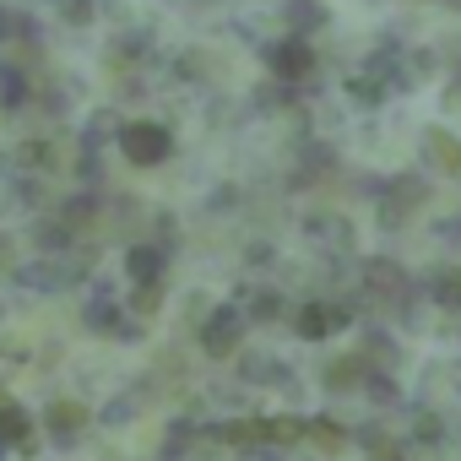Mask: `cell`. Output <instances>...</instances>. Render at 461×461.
Wrapping results in <instances>:
<instances>
[{
    "mask_svg": "<svg viewBox=\"0 0 461 461\" xmlns=\"http://www.w3.org/2000/svg\"><path fill=\"white\" fill-rule=\"evenodd\" d=\"M423 163H429L434 174H461V141H456L450 131H429V136H423Z\"/></svg>",
    "mask_w": 461,
    "mask_h": 461,
    "instance_id": "52a82bcc",
    "label": "cell"
},
{
    "mask_svg": "<svg viewBox=\"0 0 461 461\" xmlns=\"http://www.w3.org/2000/svg\"><path fill=\"white\" fill-rule=\"evenodd\" d=\"M261 55H267V66H272V77H283V82H299V77H310V71H315V50L304 44V33L277 39V44H267Z\"/></svg>",
    "mask_w": 461,
    "mask_h": 461,
    "instance_id": "277c9868",
    "label": "cell"
},
{
    "mask_svg": "<svg viewBox=\"0 0 461 461\" xmlns=\"http://www.w3.org/2000/svg\"><path fill=\"white\" fill-rule=\"evenodd\" d=\"M423 299H429V304H439V310H461V272H456V267H439V272H429V283H423Z\"/></svg>",
    "mask_w": 461,
    "mask_h": 461,
    "instance_id": "ba28073f",
    "label": "cell"
},
{
    "mask_svg": "<svg viewBox=\"0 0 461 461\" xmlns=\"http://www.w3.org/2000/svg\"><path fill=\"white\" fill-rule=\"evenodd\" d=\"M364 277H369V288H375L380 299H402V294H407V272L391 267V261H369Z\"/></svg>",
    "mask_w": 461,
    "mask_h": 461,
    "instance_id": "9c48e42d",
    "label": "cell"
},
{
    "mask_svg": "<svg viewBox=\"0 0 461 461\" xmlns=\"http://www.w3.org/2000/svg\"><path fill=\"white\" fill-rule=\"evenodd\" d=\"M168 267V245H131L125 250V277L131 283H163Z\"/></svg>",
    "mask_w": 461,
    "mask_h": 461,
    "instance_id": "8992f818",
    "label": "cell"
},
{
    "mask_svg": "<svg viewBox=\"0 0 461 461\" xmlns=\"http://www.w3.org/2000/svg\"><path fill=\"white\" fill-rule=\"evenodd\" d=\"M60 12H66L71 23H93V0H60Z\"/></svg>",
    "mask_w": 461,
    "mask_h": 461,
    "instance_id": "5bb4252c",
    "label": "cell"
},
{
    "mask_svg": "<svg viewBox=\"0 0 461 461\" xmlns=\"http://www.w3.org/2000/svg\"><path fill=\"white\" fill-rule=\"evenodd\" d=\"M163 304V283H136V294H131V310L136 315H152Z\"/></svg>",
    "mask_w": 461,
    "mask_h": 461,
    "instance_id": "4fadbf2b",
    "label": "cell"
},
{
    "mask_svg": "<svg viewBox=\"0 0 461 461\" xmlns=\"http://www.w3.org/2000/svg\"><path fill=\"white\" fill-rule=\"evenodd\" d=\"M44 434H50L55 445H77V439L87 434V407H77V402H55V407L44 412Z\"/></svg>",
    "mask_w": 461,
    "mask_h": 461,
    "instance_id": "5b68a950",
    "label": "cell"
},
{
    "mask_svg": "<svg viewBox=\"0 0 461 461\" xmlns=\"http://www.w3.org/2000/svg\"><path fill=\"white\" fill-rule=\"evenodd\" d=\"M283 315V299L272 288H250L245 294V321H277Z\"/></svg>",
    "mask_w": 461,
    "mask_h": 461,
    "instance_id": "7c38bea8",
    "label": "cell"
},
{
    "mask_svg": "<svg viewBox=\"0 0 461 461\" xmlns=\"http://www.w3.org/2000/svg\"><path fill=\"white\" fill-rule=\"evenodd\" d=\"M364 375H369L364 358H337L326 364V391H364Z\"/></svg>",
    "mask_w": 461,
    "mask_h": 461,
    "instance_id": "30bf717a",
    "label": "cell"
},
{
    "mask_svg": "<svg viewBox=\"0 0 461 461\" xmlns=\"http://www.w3.org/2000/svg\"><path fill=\"white\" fill-rule=\"evenodd\" d=\"M348 326H353V310L331 304V299H310V304L294 310V337H304V342H326V337H337Z\"/></svg>",
    "mask_w": 461,
    "mask_h": 461,
    "instance_id": "3957f363",
    "label": "cell"
},
{
    "mask_svg": "<svg viewBox=\"0 0 461 461\" xmlns=\"http://www.w3.org/2000/svg\"><path fill=\"white\" fill-rule=\"evenodd\" d=\"M6 456H12V445H6V439H0V461H6Z\"/></svg>",
    "mask_w": 461,
    "mask_h": 461,
    "instance_id": "9a60e30c",
    "label": "cell"
},
{
    "mask_svg": "<svg viewBox=\"0 0 461 461\" xmlns=\"http://www.w3.org/2000/svg\"><path fill=\"white\" fill-rule=\"evenodd\" d=\"M245 331H250L245 310H240V304H222V310H212V315L201 321V353H206V358H234V353L245 348Z\"/></svg>",
    "mask_w": 461,
    "mask_h": 461,
    "instance_id": "7a4b0ae2",
    "label": "cell"
},
{
    "mask_svg": "<svg viewBox=\"0 0 461 461\" xmlns=\"http://www.w3.org/2000/svg\"><path fill=\"white\" fill-rule=\"evenodd\" d=\"M23 104H28V77H23V66H0V109L17 114Z\"/></svg>",
    "mask_w": 461,
    "mask_h": 461,
    "instance_id": "8fae6325",
    "label": "cell"
},
{
    "mask_svg": "<svg viewBox=\"0 0 461 461\" xmlns=\"http://www.w3.org/2000/svg\"><path fill=\"white\" fill-rule=\"evenodd\" d=\"M114 141H120V152H125L136 168H158V163H168V152H174V136H168V125H158V120H131V125L114 131Z\"/></svg>",
    "mask_w": 461,
    "mask_h": 461,
    "instance_id": "6da1fadb",
    "label": "cell"
}]
</instances>
